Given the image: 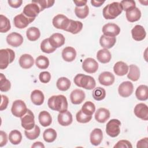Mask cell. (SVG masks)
Masks as SVG:
<instances>
[{
    "label": "cell",
    "instance_id": "cell-1",
    "mask_svg": "<svg viewBox=\"0 0 148 148\" xmlns=\"http://www.w3.org/2000/svg\"><path fill=\"white\" fill-rule=\"evenodd\" d=\"M47 105L51 110L59 112L67 110L68 105L66 98L63 95L51 96L48 99Z\"/></svg>",
    "mask_w": 148,
    "mask_h": 148
},
{
    "label": "cell",
    "instance_id": "cell-2",
    "mask_svg": "<svg viewBox=\"0 0 148 148\" xmlns=\"http://www.w3.org/2000/svg\"><path fill=\"white\" fill-rule=\"evenodd\" d=\"M75 84L86 90H92L95 87L96 83L95 79L91 76L79 73L75 76L73 79Z\"/></svg>",
    "mask_w": 148,
    "mask_h": 148
},
{
    "label": "cell",
    "instance_id": "cell-3",
    "mask_svg": "<svg viewBox=\"0 0 148 148\" xmlns=\"http://www.w3.org/2000/svg\"><path fill=\"white\" fill-rule=\"evenodd\" d=\"M123 12V8L120 3L113 2L107 5L102 10L103 16L105 18L114 19Z\"/></svg>",
    "mask_w": 148,
    "mask_h": 148
},
{
    "label": "cell",
    "instance_id": "cell-4",
    "mask_svg": "<svg viewBox=\"0 0 148 148\" xmlns=\"http://www.w3.org/2000/svg\"><path fill=\"white\" fill-rule=\"evenodd\" d=\"M15 58L14 51L10 49L0 50V69L6 68L8 65L12 63Z\"/></svg>",
    "mask_w": 148,
    "mask_h": 148
},
{
    "label": "cell",
    "instance_id": "cell-5",
    "mask_svg": "<svg viewBox=\"0 0 148 148\" xmlns=\"http://www.w3.org/2000/svg\"><path fill=\"white\" fill-rule=\"evenodd\" d=\"M121 122L118 119H112L108 121L106 125V132L110 137L117 136L120 133V126Z\"/></svg>",
    "mask_w": 148,
    "mask_h": 148
},
{
    "label": "cell",
    "instance_id": "cell-6",
    "mask_svg": "<svg viewBox=\"0 0 148 148\" xmlns=\"http://www.w3.org/2000/svg\"><path fill=\"white\" fill-rule=\"evenodd\" d=\"M27 110V106L23 101L18 99L13 102L11 112L14 116L16 117H21L25 114Z\"/></svg>",
    "mask_w": 148,
    "mask_h": 148
},
{
    "label": "cell",
    "instance_id": "cell-7",
    "mask_svg": "<svg viewBox=\"0 0 148 148\" xmlns=\"http://www.w3.org/2000/svg\"><path fill=\"white\" fill-rule=\"evenodd\" d=\"M21 118V126L25 130H30L32 129L35 124V117L33 112L30 110L28 109L25 114H24Z\"/></svg>",
    "mask_w": 148,
    "mask_h": 148
},
{
    "label": "cell",
    "instance_id": "cell-8",
    "mask_svg": "<svg viewBox=\"0 0 148 148\" xmlns=\"http://www.w3.org/2000/svg\"><path fill=\"white\" fill-rule=\"evenodd\" d=\"M35 18H29L25 16L23 13L16 16L13 19L14 26L19 29H23L27 27L29 23L32 22Z\"/></svg>",
    "mask_w": 148,
    "mask_h": 148
},
{
    "label": "cell",
    "instance_id": "cell-9",
    "mask_svg": "<svg viewBox=\"0 0 148 148\" xmlns=\"http://www.w3.org/2000/svg\"><path fill=\"white\" fill-rule=\"evenodd\" d=\"M69 20L65 15L58 14L54 17L52 23L55 28L65 31L69 25Z\"/></svg>",
    "mask_w": 148,
    "mask_h": 148
},
{
    "label": "cell",
    "instance_id": "cell-10",
    "mask_svg": "<svg viewBox=\"0 0 148 148\" xmlns=\"http://www.w3.org/2000/svg\"><path fill=\"white\" fill-rule=\"evenodd\" d=\"M102 32L105 36L115 37L120 34V28L116 24L109 23L103 26Z\"/></svg>",
    "mask_w": 148,
    "mask_h": 148
},
{
    "label": "cell",
    "instance_id": "cell-11",
    "mask_svg": "<svg viewBox=\"0 0 148 148\" xmlns=\"http://www.w3.org/2000/svg\"><path fill=\"white\" fill-rule=\"evenodd\" d=\"M134 91V86L130 81H125L122 82L118 88V92L122 97H128L130 96Z\"/></svg>",
    "mask_w": 148,
    "mask_h": 148
},
{
    "label": "cell",
    "instance_id": "cell-12",
    "mask_svg": "<svg viewBox=\"0 0 148 148\" xmlns=\"http://www.w3.org/2000/svg\"><path fill=\"white\" fill-rule=\"evenodd\" d=\"M82 68L87 73H94L98 69V64L94 58H87L83 62Z\"/></svg>",
    "mask_w": 148,
    "mask_h": 148
},
{
    "label": "cell",
    "instance_id": "cell-13",
    "mask_svg": "<svg viewBox=\"0 0 148 148\" xmlns=\"http://www.w3.org/2000/svg\"><path fill=\"white\" fill-rule=\"evenodd\" d=\"M40 12L39 6L35 3H31L27 5L23 9V13L28 17L35 18Z\"/></svg>",
    "mask_w": 148,
    "mask_h": 148
},
{
    "label": "cell",
    "instance_id": "cell-14",
    "mask_svg": "<svg viewBox=\"0 0 148 148\" xmlns=\"http://www.w3.org/2000/svg\"><path fill=\"white\" fill-rule=\"evenodd\" d=\"M6 42L11 46L16 47L22 45L23 42V37L17 32H12L6 37Z\"/></svg>",
    "mask_w": 148,
    "mask_h": 148
},
{
    "label": "cell",
    "instance_id": "cell-15",
    "mask_svg": "<svg viewBox=\"0 0 148 148\" xmlns=\"http://www.w3.org/2000/svg\"><path fill=\"white\" fill-rule=\"evenodd\" d=\"M134 111L137 117L145 121L148 120V108L146 104L143 103L137 104L135 106Z\"/></svg>",
    "mask_w": 148,
    "mask_h": 148
},
{
    "label": "cell",
    "instance_id": "cell-16",
    "mask_svg": "<svg viewBox=\"0 0 148 148\" xmlns=\"http://www.w3.org/2000/svg\"><path fill=\"white\" fill-rule=\"evenodd\" d=\"M114 80L115 77L113 74L108 71L102 72L98 76L99 83L105 86H109L113 84Z\"/></svg>",
    "mask_w": 148,
    "mask_h": 148
},
{
    "label": "cell",
    "instance_id": "cell-17",
    "mask_svg": "<svg viewBox=\"0 0 148 148\" xmlns=\"http://www.w3.org/2000/svg\"><path fill=\"white\" fill-rule=\"evenodd\" d=\"M86 95L84 92L80 89H75L73 90L70 94L71 101L73 104L78 105L82 103L84 100Z\"/></svg>",
    "mask_w": 148,
    "mask_h": 148
},
{
    "label": "cell",
    "instance_id": "cell-18",
    "mask_svg": "<svg viewBox=\"0 0 148 148\" xmlns=\"http://www.w3.org/2000/svg\"><path fill=\"white\" fill-rule=\"evenodd\" d=\"M132 38L136 41H141L143 40L146 35V32L143 26L140 25H136L131 30Z\"/></svg>",
    "mask_w": 148,
    "mask_h": 148
},
{
    "label": "cell",
    "instance_id": "cell-19",
    "mask_svg": "<svg viewBox=\"0 0 148 148\" xmlns=\"http://www.w3.org/2000/svg\"><path fill=\"white\" fill-rule=\"evenodd\" d=\"M49 39L51 45L56 49L64 45L65 41L64 35L60 33H55L52 34L50 37L49 38Z\"/></svg>",
    "mask_w": 148,
    "mask_h": 148
},
{
    "label": "cell",
    "instance_id": "cell-20",
    "mask_svg": "<svg viewBox=\"0 0 148 148\" xmlns=\"http://www.w3.org/2000/svg\"><path fill=\"white\" fill-rule=\"evenodd\" d=\"M72 115L69 111L66 110L60 112L58 114V123L62 126L69 125L72 123Z\"/></svg>",
    "mask_w": 148,
    "mask_h": 148
},
{
    "label": "cell",
    "instance_id": "cell-21",
    "mask_svg": "<svg viewBox=\"0 0 148 148\" xmlns=\"http://www.w3.org/2000/svg\"><path fill=\"white\" fill-rule=\"evenodd\" d=\"M20 66L23 69H29L31 68L34 64V60L32 56L28 54H24L18 60Z\"/></svg>",
    "mask_w": 148,
    "mask_h": 148
},
{
    "label": "cell",
    "instance_id": "cell-22",
    "mask_svg": "<svg viewBox=\"0 0 148 148\" xmlns=\"http://www.w3.org/2000/svg\"><path fill=\"white\" fill-rule=\"evenodd\" d=\"M103 139V133L102 130L100 128H95L94 129L91 134L90 136V142L94 146L99 145Z\"/></svg>",
    "mask_w": 148,
    "mask_h": 148
},
{
    "label": "cell",
    "instance_id": "cell-23",
    "mask_svg": "<svg viewBox=\"0 0 148 148\" xmlns=\"http://www.w3.org/2000/svg\"><path fill=\"white\" fill-rule=\"evenodd\" d=\"M110 117V112L108 109L101 108H99L95 112V120L101 123H105Z\"/></svg>",
    "mask_w": 148,
    "mask_h": 148
},
{
    "label": "cell",
    "instance_id": "cell-24",
    "mask_svg": "<svg viewBox=\"0 0 148 148\" xmlns=\"http://www.w3.org/2000/svg\"><path fill=\"white\" fill-rule=\"evenodd\" d=\"M76 57V50L70 46L65 47L62 51V57L66 62L73 61Z\"/></svg>",
    "mask_w": 148,
    "mask_h": 148
},
{
    "label": "cell",
    "instance_id": "cell-25",
    "mask_svg": "<svg viewBox=\"0 0 148 148\" xmlns=\"http://www.w3.org/2000/svg\"><path fill=\"white\" fill-rule=\"evenodd\" d=\"M129 69V66L128 65L123 61H118L117 62L114 66L113 71L114 72L117 76H124L128 73Z\"/></svg>",
    "mask_w": 148,
    "mask_h": 148
},
{
    "label": "cell",
    "instance_id": "cell-26",
    "mask_svg": "<svg viewBox=\"0 0 148 148\" xmlns=\"http://www.w3.org/2000/svg\"><path fill=\"white\" fill-rule=\"evenodd\" d=\"M31 99L32 102L37 106L41 105L45 99V96L42 91L39 90H35L31 94Z\"/></svg>",
    "mask_w": 148,
    "mask_h": 148
},
{
    "label": "cell",
    "instance_id": "cell-27",
    "mask_svg": "<svg viewBox=\"0 0 148 148\" xmlns=\"http://www.w3.org/2000/svg\"><path fill=\"white\" fill-rule=\"evenodd\" d=\"M82 28L83 24L82 22L70 19L69 25L65 31L71 32L72 34H76L79 33Z\"/></svg>",
    "mask_w": 148,
    "mask_h": 148
},
{
    "label": "cell",
    "instance_id": "cell-28",
    "mask_svg": "<svg viewBox=\"0 0 148 148\" xmlns=\"http://www.w3.org/2000/svg\"><path fill=\"white\" fill-rule=\"evenodd\" d=\"M116 39L115 37H110L102 35L99 39L101 46L104 49H110L116 43Z\"/></svg>",
    "mask_w": 148,
    "mask_h": 148
},
{
    "label": "cell",
    "instance_id": "cell-29",
    "mask_svg": "<svg viewBox=\"0 0 148 148\" xmlns=\"http://www.w3.org/2000/svg\"><path fill=\"white\" fill-rule=\"evenodd\" d=\"M97 60L101 63L106 64L109 62L112 58L110 52L106 49L99 50L97 54Z\"/></svg>",
    "mask_w": 148,
    "mask_h": 148
},
{
    "label": "cell",
    "instance_id": "cell-30",
    "mask_svg": "<svg viewBox=\"0 0 148 148\" xmlns=\"http://www.w3.org/2000/svg\"><path fill=\"white\" fill-rule=\"evenodd\" d=\"M38 120L39 123L43 127L49 126L52 122V117L50 114L45 110L42 111L39 113L38 116Z\"/></svg>",
    "mask_w": 148,
    "mask_h": 148
},
{
    "label": "cell",
    "instance_id": "cell-31",
    "mask_svg": "<svg viewBox=\"0 0 148 148\" xmlns=\"http://www.w3.org/2000/svg\"><path fill=\"white\" fill-rule=\"evenodd\" d=\"M127 20L131 23L138 21L141 17V12L138 8H135L131 10L127 11L125 13Z\"/></svg>",
    "mask_w": 148,
    "mask_h": 148
},
{
    "label": "cell",
    "instance_id": "cell-32",
    "mask_svg": "<svg viewBox=\"0 0 148 148\" xmlns=\"http://www.w3.org/2000/svg\"><path fill=\"white\" fill-rule=\"evenodd\" d=\"M135 95L140 101H146L148 98V87L146 85H140L135 91Z\"/></svg>",
    "mask_w": 148,
    "mask_h": 148
},
{
    "label": "cell",
    "instance_id": "cell-33",
    "mask_svg": "<svg viewBox=\"0 0 148 148\" xmlns=\"http://www.w3.org/2000/svg\"><path fill=\"white\" fill-rule=\"evenodd\" d=\"M130 71L127 74V77L132 81H137L140 77V70L139 68L134 64L130 65Z\"/></svg>",
    "mask_w": 148,
    "mask_h": 148
},
{
    "label": "cell",
    "instance_id": "cell-34",
    "mask_svg": "<svg viewBox=\"0 0 148 148\" xmlns=\"http://www.w3.org/2000/svg\"><path fill=\"white\" fill-rule=\"evenodd\" d=\"M71 82L69 79L65 77H60L56 83V86L58 90L62 91L68 90L71 87Z\"/></svg>",
    "mask_w": 148,
    "mask_h": 148
},
{
    "label": "cell",
    "instance_id": "cell-35",
    "mask_svg": "<svg viewBox=\"0 0 148 148\" xmlns=\"http://www.w3.org/2000/svg\"><path fill=\"white\" fill-rule=\"evenodd\" d=\"M26 35L29 40L35 41L39 38L40 36V32L38 28L35 27H31L28 28L27 30Z\"/></svg>",
    "mask_w": 148,
    "mask_h": 148
},
{
    "label": "cell",
    "instance_id": "cell-36",
    "mask_svg": "<svg viewBox=\"0 0 148 148\" xmlns=\"http://www.w3.org/2000/svg\"><path fill=\"white\" fill-rule=\"evenodd\" d=\"M57 132L53 128H47L45 130L43 134V138L45 142L51 143L54 142L57 138Z\"/></svg>",
    "mask_w": 148,
    "mask_h": 148
},
{
    "label": "cell",
    "instance_id": "cell-37",
    "mask_svg": "<svg viewBox=\"0 0 148 148\" xmlns=\"http://www.w3.org/2000/svg\"><path fill=\"white\" fill-rule=\"evenodd\" d=\"M9 139L10 143L13 145H18L19 144L22 140V135L21 133L17 130H12L9 135Z\"/></svg>",
    "mask_w": 148,
    "mask_h": 148
},
{
    "label": "cell",
    "instance_id": "cell-38",
    "mask_svg": "<svg viewBox=\"0 0 148 148\" xmlns=\"http://www.w3.org/2000/svg\"><path fill=\"white\" fill-rule=\"evenodd\" d=\"M40 133V128L37 125H35L32 129L30 130H25L24 131L25 136L29 140H34L36 139L39 136Z\"/></svg>",
    "mask_w": 148,
    "mask_h": 148
},
{
    "label": "cell",
    "instance_id": "cell-39",
    "mask_svg": "<svg viewBox=\"0 0 148 148\" xmlns=\"http://www.w3.org/2000/svg\"><path fill=\"white\" fill-rule=\"evenodd\" d=\"M11 25L9 20L5 16L0 15V32L1 33L7 32L10 29Z\"/></svg>",
    "mask_w": 148,
    "mask_h": 148
},
{
    "label": "cell",
    "instance_id": "cell-40",
    "mask_svg": "<svg viewBox=\"0 0 148 148\" xmlns=\"http://www.w3.org/2000/svg\"><path fill=\"white\" fill-rule=\"evenodd\" d=\"M35 64L38 68L45 69L49 65V60L46 56H39L35 60Z\"/></svg>",
    "mask_w": 148,
    "mask_h": 148
},
{
    "label": "cell",
    "instance_id": "cell-41",
    "mask_svg": "<svg viewBox=\"0 0 148 148\" xmlns=\"http://www.w3.org/2000/svg\"><path fill=\"white\" fill-rule=\"evenodd\" d=\"M75 13L78 18L81 19L85 18L89 13L88 6L87 5L82 7L76 6L75 8Z\"/></svg>",
    "mask_w": 148,
    "mask_h": 148
},
{
    "label": "cell",
    "instance_id": "cell-42",
    "mask_svg": "<svg viewBox=\"0 0 148 148\" xmlns=\"http://www.w3.org/2000/svg\"><path fill=\"white\" fill-rule=\"evenodd\" d=\"M81 110L84 114L88 116H92L95 110V106L93 102L87 101L83 104Z\"/></svg>",
    "mask_w": 148,
    "mask_h": 148
},
{
    "label": "cell",
    "instance_id": "cell-43",
    "mask_svg": "<svg viewBox=\"0 0 148 148\" xmlns=\"http://www.w3.org/2000/svg\"><path fill=\"white\" fill-rule=\"evenodd\" d=\"M11 87V83L3 73H0V90L2 92L8 91Z\"/></svg>",
    "mask_w": 148,
    "mask_h": 148
},
{
    "label": "cell",
    "instance_id": "cell-44",
    "mask_svg": "<svg viewBox=\"0 0 148 148\" xmlns=\"http://www.w3.org/2000/svg\"><path fill=\"white\" fill-rule=\"evenodd\" d=\"M92 97L96 101H101L105 98L106 91L105 90L101 87L94 88L92 93Z\"/></svg>",
    "mask_w": 148,
    "mask_h": 148
},
{
    "label": "cell",
    "instance_id": "cell-45",
    "mask_svg": "<svg viewBox=\"0 0 148 148\" xmlns=\"http://www.w3.org/2000/svg\"><path fill=\"white\" fill-rule=\"evenodd\" d=\"M40 49L43 52L48 54L53 53L56 50V49L53 47L50 43L49 38L45 39L42 40L40 43Z\"/></svg>",
    "mask_w": 148,
    "mask_h": 148
},
{
    "label": "cell",
    "instance_id": "cell-46",
    "mask_svg": "<svg viewBox=\"0 0 148 148\" xmlns=\"http://www.w3.org/2000/svg\"><path fill=\"white\" fill-rule=\"evenodd\" d=\"M32 2L37 4L39 6L41 12V11H43L46 8H49L51 7L54 5L55 1H51V0H40V1H32Z\"/></svg>",
    "mask_w": 148,
    "mask_h": 148
},
{
    "label": "cell",
    "instance_id": "cell-47",
    "mask_svg": "<svg viewBox=\"0 0 148 148\" xmlns=\"http://www.w3.org/2000/svg\"><path fill=\"white\" fill-rule=\"evenodd\" d=\"M76 119L77 121L80 123H87L91 120L92 116L87 115L84 114L82 110H80L76 114Z\"/></svg>",
    "mask_w": 148,
    "mask_h": 148
},
{
    "label": "cell",
    "instance_id": "cell-48",
    "mask_svg": "<svg viewBox=\"0 0 148 148\" xmlns=\"http://www.w3.org/2000/svg\"><path fill=\"white\" fill-rule=\"evenodd\" d=\"M120 4L123 8V10L125 12L130 11L136 8V3L134 1L128 0V1H121Z\"/></svg>",
    "mask_w": 148,
    "mask_h": 148
},
{
    "label": "cell",
    "instance_id": "cell-49",
    "mask_svg": "<svg viewBox=\"0 0 148 148\" xmlns=\"http://www.w3.org/2000/svg\"><path fill=\"white\" fill-rule=\"evenodd\" d=\"M39 79L40 82L43 83H47L51 79V74L47 71H43L40 73Z\"/></svg>",
    "mask_w": 148,
    "mask_h": 148
},
{
    "label": "cell",
    "instance_id": "cell-50",
    "mask_svg": "<svg viewBox=\"0 0 148 148\" xmlns=\"http://www.w3.org/2000/svg\"><path fill=\"white\" fill-rule=\"evenodd\" d=\"M132 148L131 142L127 140H120L114 146V148Z\"/></svg>",
    "mask_w": 148,
    "mask_h": 148
},
{
    "label": "cell",
    "instance_id": "cell-51",
    "mask_svg": "<svg viewBox=\"0 0 148 148\" xmlns=\"http://www.w3.org/2000/svg\"><path fill=\"white\" fill-rule=\"evenodd\" d=\"M1 102L0 105V110L2 111L6 109L9 103V99L6 95H1Z\"/></svg>",
    "mask_w": 148,
    "mask_h": 148
},
{
    "label": "cell",
    "instance_id": "cell-52",
    "mask_svg": "<svg viewBox=\"0 0 148 148\" xmlns=\"http://www.w3.org/2000/svg\"><path fill=\"white\" fill-rule=\"evenodd\" d=\"M0 147H3L6 145L8 142L7 134L3 131H0Z\"/></svg>",
    "mask_w": 148,
    "mask_h": 148
},
{
    "label": "cell",
    "instance_id": "cell-53",
    "mask_svg": "<svg viewBox=\"0 0 148 148\" xmlns=\"http://www.w3.org/2000/svg\"><path fill=\"white\" fill-rule=\"evenodd\" d=\"M23 1L22 0H9L8 3L9 5L13 8H18L21 6L22 5Z\"/></svg>",
    "mask_w": 148,
    "mask_h": 148
},
{
    "label": "cell",
    "instance_id": "cell-54",
    "mask_svg": "<svg viewBox=\"0 0 148 148\" xmlns=\"http://www.w3.org/2000/svg\"><path fill=\"white\" fill-rule=\"evenodd\" d=\"M148 138L146 137L144 138H142V139L139 140L137 142L136 147L138 148L139 147H147L148 146Z\"/></svg>",
    "mask_w": 148,
    "mask_h": 148
},
{
    "label": "cell",
    "instance_id": "cell-55",
    "mask_svg": "<svg viewBox=\"0 0 148 148\" xmlns=\"http://www.w3.org/2000/svg\"><path fill=\"white\" fill-rule=\"evenodd\" d=\"M73 2L75 3L76 6L77 7H82L86 5L87 1L86 0H78V1H73Z\"/></svg>",
    "mask_w": 148,
    "mask_h": 148
},
{
    "label": "cell",
    "instance_id": "cell-56",
    "mask_svg": "<svg viewBox=\"0 0 148 148\" xmlns=\"http://www.w3.org/2000/svg\"><path fill=\"white\" fill-rule=\"evenodd\" d=\"M105 1H94V0H91V3L92 4V6L95 7H99L101 6Z\"/></svg>",
    "mask_w": 148,
    "mask_h": 148
},
{
    "label": "cell",
    "instance_id": "cell-57",
    "mask_svg": "<svg viewBox=\"0 0 148 148\" xmlns=\"http://www.w3.org/2000/svg\"><path fill=\"white\" fill-rule=\"evenodd\" d=\"M32 147H41V148H44L45 146L40 142H36L34 143V144L32 145Z\"/></svg>",
    "mask_w": 148,
    "mask_h": 148
}]
</instances>
